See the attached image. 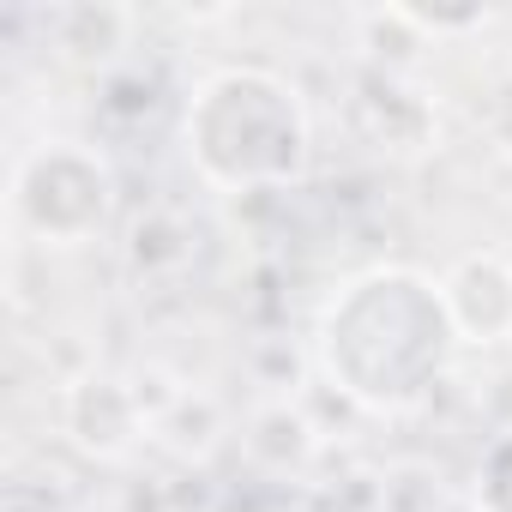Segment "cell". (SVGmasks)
Wrapping results in <instances>:
<instances>
[{"label": "cell", "instance_id": "3", "mask_svg": "<svg viewBox=\"0 0 512 512\" xmlns=\"http://www.w3.org/2000/svg\"><path fill=\"white\" fill-rule=\"evenodd\" d=\"M19 217L37 235L61 241V247L91 241L103 229V217H109V169L91 151L67 145V139L37 151L19 169Z\"/></svg>", "mask_w": 512, "mask_h": 512}, {"label": "cell", "instance_id": "4", "mask_svg": "<svg viewBox=\"0 0 512 512\" xmlns=\"http://www.w3.org/2000/svg\"><path fill=\"white\" fill-rule=\"evenodd\" d=\"M446 314H452V332H464L470 344H494V338H512V266L482 253V260H464L446 284Z\"/></svg>", "mask_w": 512, "mask_h": 512}, {"label": "cell", "instance_id": "2", "mask_svg": "<svg viewBox=\"0 0 512 512\" xmlns=\"http://www.w3.org/2000/svg\"><path fill=\"white\" fill-rule=\"evenodd\" d=\"M187 145L223 187L290 181L308 151V121L290 85L272 73H217L187 109Z\"/></svg>", "mask_w": 512, "mask_h": 512}, {"label": "cell", "instance_id": "1", "mask_svg": "<svg viewBox=\"0 0 512 512\" xmlns=\"http://www.w3.org/2000/svg\"><path fill=\"white\" fill-rule=\"evenodd\" d=\"M326 350L332 374H344V392L368 398V380L380 368L374 404H410L428 392V380L452 350L446 296L410 272H374L344 296V308H332Z\"/></svg>", "mask_w": 512, "mask_h": 512}, {"label": "cell", "instance_id": "6", "mask_svg": "<svg viewBox=\"0 0 512 512\" xmlns=\"http://www.w3.org/2000/svg\"><path fill=\"white\" fill-rule=\"evenodd\" d=\"M512 452V440H500ZM482 512H512V488H482Z\"/></svg>", "mask_w": 512, "mask_h": 512}, {"label": "cell", "instance_id": "5", "mask_svg": "<svg viewBox=\"0 0 512 512\" xmlns=\"http://www.w3.org/2000/svg\"><path fill=\"white\" fill-rule=\"evenodd\" d=\"M67 428L91 446V452H121L139 434V404L121 380H79L67 398Z\"/></svg>", "mask_w": 512, "mask_h": 512}]
</instances>
